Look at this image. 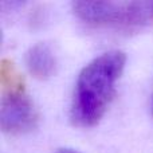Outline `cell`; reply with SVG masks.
<instances>
[{
	"instance_id": "6da1fadb",
	"label": "cell",
	"mask_w": 153,
	"mask_h": 153,
	"mask_svg": "<svg viewBox=\"0 0 153 153\" xmlns=\"http://www.w3.org/2000/svg\"><path fill=\"white\" fill-rule=\"evenodd\" d=\"M125 62L126 55L114 50L94 58L82 69L70 109V118L75 126H94L102 118L114 95Z\"/></svg>"
},
{
	"instance_id": "7a4b0ae2",
	"label": "cell",
	"mask_w": 153,
	"mask_h": 153,
	"mask_svg": "<svg viewBox=\"0 0 153 153\" xmlns=\"http://www.w3.org/2000/svg\"><path fill=\"white\" fill-rule=\"evenodd\" d=\"M0 125L5 133L23 134L36 126L38 113L26 91L22 74L15 65L3 59L0 65Z\"/></svg>"
},
{
	"instance_id": "3957f363",
	"label": "cell",
	"mask_w": 153,
	"mask_h": 153,
	"mask_svg": "<svg viewBox=\"0 0 153 153\" xmlns=\"http://www.w3.org/2000/svg\"><path fill=\"white\" fill-rule=\"evenodd\" d=\"M73 11L95 26L136 28L153 20V1H75Z\"/></svg>"
},
{
	"instance_id": "277c9868",
	"label": "cell",
	"mask_w": 153,
	"mask_h": 153,
	"mask_svg": "<svg viewBox=\"0 0 153 153\" xmlns=\"http://www.w3.org/2000/svg\"><path fill=\"white\" fill-rule=\"evenodd\" d=\"M26 66L38 79H47L55 73L56 59L47 43H36L26 53Z\"/></svg>"
},
{
	"instance_id": "5b68a950",
	"label": "cell",
	"mask_w": 153,
	"mask_h": 153,
	"mask_svg": "<svg viewBox=\"0 0 153 153\" xmlns=\"http://www.w3.org/2000/svg\"><path fill=\"white\" fill-rule=\"evenodd\" d=\"M55 153H81V152L75 151V149H70V148H63V149H59V151H56Z\"/></svg>"
},
{
	"instance_id": "8992f818",
	"label": "cell",
	"mask_w": 153,
	"mask_h": 153,
	"mask_svg": "<svg viewBox=\"0 0 153 153\" xmlns=\"http://www.w3.org/2000/svg\"><path fill=\"white\" fill-rule=\"evenodd\" d=\"M152 113H153V97H152Z\"/></svg>"
}]
</instances>
